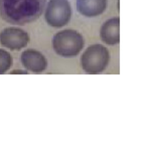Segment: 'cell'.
<instances>
[{
	"label": "cell",
	"instance_id": "9c48e42d",
	"mask_svg": "<svg viewBox=\"0 0 151 151\" xmlns=\"http://www.w3.org/2000/svg\"><path fill=\"white\" fill-rule=\"evenodd\" d=\"M12 65V58L10 53L0 48V75L6 73Z\"/></svg>",
	"mask_w": 151,
	"mask_h": 151
},
{
	"label": "cell",
	"instance_id": "6da1fadb",
	"mask_svg": "<svg viewBox=\"0 0 151 151\" xmlns=\"http://www.w3.org/2000/svg\"><path fill=\"white\" fill-rule=\"evenodd\" d=\"M47 0H0V17L11 24L24 25L40 18Z\"/></svg>",
	"mask_w": 151,
	"mask_h": 151
},
{
	"label": "cell",
	"instance_id": "8992f818",
	"mask_svg": "<svg viewBox=\"0 0 151 151\" xmlns=\"http://www.w3.org/2000/svg\"><path fill=\"white\" fill-rule=\"evenodd\" d=\"M21 64L26 70L32 73H41L47 67V60L40 52L35 50H26L21 53Z\"/></svg>",
	"mask_w": 151,
	"mask_h": 151
},
{
	"label": "cell",
	"instance_id": "277c9868",
	"mask_svg": "<svg viewBox=\"0 0 151 151\" xmlns=\"http://www.w3.org/2000/svg\"><path fill=\"white\" fill-rule=\"evenodd\" d=\"M72 13L69 0H50L45 8V18L50 26L60 28L70 22Z\"/></svg>",
	"mask_w": 151,
	"mask_h": 151
},
{
	"label": "cell",
	"instance_id": "52a82bcc",
	"mask_svg": "<svg viewBox=\"0 0 151 151\" xmlns=\"http://www.w3.org/2000/svg\"><path fill=\"white\" fill-rule=\"evenodd\" d=\"M120 18L114 17L105 21L100 29V36L105 43L114 45L120 41Z\"/></svg>",
	"mask_w": 151,
	"mask_h": 151
},
{
	"label": "cell",
	"instance_id": "5b68a950",
	"mask_svg": "<svg viewBox=\"0 0 151 151\" xmlns=\"http://www.w3.org/2000/svg\"><path fill=\"white\" fill-rule=\"evenodd\" d=\"M29 41L26 31L17 27H7L0 32V43L11 50H20L25 47Z\"/></svg>",
	"mask_w": 151,
	"mask_h": 151
},
{
	"label": "cell",
	"instance_id": "30bf717a",
	"mask_svg": "<svg viewBox=\"0 0 151 151\" xmlns=\"http://www.w3.org/2000/svg\"><path fill=\"white\" fill-rule=\"evenodd\" d=\"M10 74H12V75H19V74L26 75V74H28V73H27V70H12Z\"/></svg>",
	"mask_w": 151,
	"mask_h": 151
},
{
	"label": "cell",
	"instance_id": "7a4b0ae2",
	"mask_svg": "<svg viewBox=\"0 0 151 151\" xmlns=\"http://www.w3.org/2000/svg\"><path fill=\"white\" fill-rule=\"evenodd\" d=\"M83 35L77 30L65 29L52 37V47L55 53L64 58L77 57L84 47Z\"/></svg>",
	"mask_w": 151,
	"mask_h": 151
},
{
	"label": "cell",
	"instance_id": "3957f363",
	"mask_svg": "<svg viewBox=\"0 0 151 151\" xmlns=\"http://www.w3.org/2000/svg\"><path fill=\"white\" fill-rule=\"evenodd\" d=\"M110 53L104 45H92L85 50L81 57V65L88 74H100L109 64Z\"/></svg>",
	"mask_w": 151,
	"mask_h": 151
},
{
	"label": "cell",
	"instance_id": "ba28073f",
	"mask_svg": "<svg viewBox=\"0 0 151 151\" xmlns=\"http://www.w3.org/2000/svg\"><path fill=\"white\" fill-rule=\"evenodd\" d=\"M107 8V0H77L79 13L86 17H96L104 13Z\"/></svg>",
	"mask_w": 151,
	"mask_h": 151
}]
</instances>
